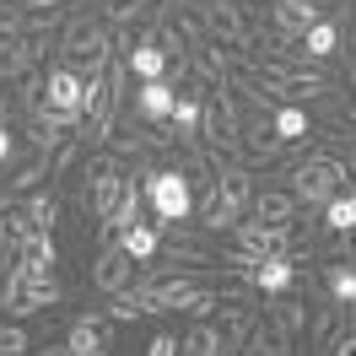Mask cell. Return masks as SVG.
Masks as SVG:
<instances>
[{"mask_svg": "<svg viewBox=\"0 0 356 356\" xmlns=\"http://www.w3.org/2000/svg\"><path fill=\"white\" fill-rule=\"evenodd\" d=\"M135 178H140V195H146V211H156V227H173L195 216V184L184 168H152L135 156Z\"/></svg>", "mask_w": 356, "mask_h": 356, "instance_id": "1", "label": "cell"}, {"mask_svg": "<svg viewBox=\"0 0 356 356\" xmlns=\"http://www.w3.org/2000/svg\"><path fill=\"white\" fill-rule=\"evenodd\" d=\"M60 60L81 76H103V70L119 60V38H113L108 22H92V17H70L65 38H60Z\"/></svg>", "mask_w": 356, "mask_h": 356, "instance_id": "2", "label": "cell"}, {"mask_svg": "<svg viewBox=\"0 0 356 356\" xmlns=\"http://www.w3.org/2000/svg\"><path fill=\"white\" fill-rule=\"evenodd\" d=\"M124 189H130L124 156H113L108 146L97 156H87V173H81V211H87L97 227H108V216L119 211V200H124Z\"/></svg>", "mask_w": 356, "mask_h": 356, "instance_id": "3", "label": "cell"}, {"mask_svg": "<svg viewBox=\"0 0 356 356\" xmlns=\"http://www.w3.org/2000/svg\"><path fill=\"white\" fill-rule=\"evenodd\" d=\"M346 178H351V168L340 162V156H330V152H308L297 168H291V195H297V205L302 211H324V205L346 189Z\"/></svg>", "mask_w": 356, "mask_h": 356, "instance_id": "4", "label": "cell"}, {"mask_svg": "<svg viewBox=\"0 0 356 356\" xmlns=\"http://www.w3.org/2000/svg\"><path fill=\"white\" fill-rule=\"evenodd\" d=\"M92 286L103 291V297H113V291H124V286H135V259H130V254H124L119 243H113V238H103V248H97Z\"/></svg>", "mask_w": 356, "mask_h": 356, "instance_id": "5", "label": "cell"}, {"mask_svg": "<svg viewBox=\"0 0 356 356\" xmlns=\"http://www.w3.org/2000/svg\"><path fill=\"white\" fill-rule=\"evenodd\" d=\"M232 248H243L248 259H270L291 248V227H270V222H238L232 227Z\"/></svg>", "mask_w": 356, "mask_h": 356, "instance_id": "6", "label": "cell"}, {"mask_svg": "<svg viewBox=\"0 0 356 356\" xmlns=\"http://www.w3.org/2000/svg\"><path fill=\"white\" fill-rule=\"evenodd\" d=\"M44 92H49V108L54 113H70V119H81V97H87V76L81 70H70L65 60L44 76Z\"/></svg>", "mask_w": 356, "mask_h": 356, "instance_id": "7", "label": "cell"}, {"mask_svg": "<svg viewBox=\"0 0 356 356\" xmlns=\"http://www.w3.org/2000/svg\"><path fill=\"white\" fill-rule=\"evenodd\" d=\"M195 222H200L205 232H232V227L243 222V205L232 200V195H227L222 184H211V189H205L200 200H195Z\"/></svg>", "mask_w": 356, "mask_h": 356, "instance_id": "8", "label": "cell"}, {"mask_svg": "<svg viewBox=\"0 0 356 356\" xmlns=\"http://www.w3.org/2000/svg\"><path fill=\"white\" fill-rule=\"evenodd\" d=\"M124 65H130V76H140V81H168V54L156 44V27H146V33L124 49Z\"/></svg>", "mask_w": 356, "mask_h": 356, "instance_id": "9", "label": "cell"}, {"mask_svg": "<svg viewBox=\"0 0 356 356\" xmlns=\"http://www.w3.org/2000/svg\"><path fill=\"white\" fill-rule=\"evenodd\" d=\"M297 259L291 254H270V259H259V265L248 270V286L259 291V297H275V291H291L297 286Z\"/></svg>", "mask_w": 356, "mask_h": 356, "instance_id": "10", "label": "cell"}, {"mask_svg": "<svg viewBox=\"0 0 356 356\" xmlns=\"http://www.w3.org/2000/svg\"><path fill=\"white\" fill-rule=\"evenodd\" d=\"M254 318H259V302H238V297H227V302H222V324H216V330H222L227 356H243Z\"/></svg>", "mask_w": 356, "mask_h": 356, "instance_id": "11", "label": "cell"}, {"mask_svg": "<svg viewBox=\"0 0 356 356\" xmlns=\"http://www.w3.org/2000/svg\"><path fill=\"white\" fill-rule=\"evenodd\" d=\"M200 103H205V81H200V87H184V92H178L173 119H168L184 152H195V146H200Z\"/></svg>", "mask_w": 356, "mask_h": 356, "instance_id": "12", "label": "cell"}, {"mask_svg": "<svg viewBox=\"0 0 356 356\" xmlns=\"http://www.w3.org/2000/svg\"><path fill=\"white\" fill-rule=\"evenodd\" d=\"M318 17H324V11H318L313 0H270V22H275V33H281L286 44H297Z\"/></svg>", "mask_w": 356, "mask_h": 356, "instance_id": "13", "label": "cell"}, {"mask_svg": "<svg viewBox=\"0 0 356 356\" xmlns=\"http://www.w3.org/2000/svg\"><path fill=\"white\" fill-rule=\"evenodd\" d=\"M17 259H22V275H27V281L54 275V265H60V243H54V232H33V238L17 248Z\"/></svg>", "mask_w": 356, "mask_h": 356, "instance_id": "14", "label": "cell"}, {"mask_svg": "<svg viewBox=\"0 0 356 356\" xmlns=\"http://www.w3.org/2000/svg\"><path fill=\"white\" fill-rule=\"evenodd\" d=\"M291 346H297V340H291V334L281 330V324H275V318H270L265 308H259L254 330H248V346H243V356H291Z\"/></svg>", "mask_w": 356, "mask_h": 356, "instance_id": "15", "label": "cell"}, {"mask_svg": "<svg viewBox=\"0 0 356 356\" xmlns=\"http://www.w3.org/2000/svg\"><path fill=\"white\" fill-rule=\"evenodd\" d=\"M173 103H178L173 81H140V92H135V113H140L146 124H168V119H173Z\"/></svg>", "mask_w": 356, "mask_h": 356, "instance_id": "16", "label": "cell"}, {"mask_svg": "<svg viewBox=\"0 0 356 356\" xmlns=\"http://www.w3.org/2000/svg\"><path fill=\"white\" fill-rule=\"evenodd\" d=\"M248 211H254V222H270V227H291L297 216H302V205H297L291 189H259Z\"/></svg>", "mask_w": 356, "mask_h": 356, "instance_id": "17", "label": "cell"}, {"mask_svg": "<svg viewBox=\"0 0 356 356\" xmlns=\"http://www.w3.org/2000/svg\"><path fill=\"white\" fill-rule=\"evenodd\" d=\"M270 130H275V140L281 146H302L313 135V119L302 103H275V113H270Z\"/></svg>", "mask_w": 356, "mask_h": 356, "instance_id": "18", "label": "cell"}, {"mask_svg": "<svg viewBox=\"0 0 356 356\" xmlns=\"http://www.w3.org/2000/svg\"><path fill=\"white\" fill-rule=\"evenodd\" d=\"M113 243L124 248L135 265H152L156 248H162V232H156V222H140V227H124V232H113Z\"/></svg>", "mask_w": 356, "mask_h": 356, "instance_id": "19", "label": "cell"}, {"mask_svg": "<svg viewBox=\"0 0 356 356\" xmlns=\"http://www.w3.org/2000/svg\"><path fill=\"white\" fill-rule=\"evenodd\" d=\"M340 38H346V33H340V22H330V17H318V22H313L308 33L297 38V44H302V54H308L313 65H318V60H330L334 49H340Z\"/></svg>", "mask_w": 356, "mask_h": 356, "instance_id": "20", "label": "cell"}, {"mask_svg": "<svg viewBox=\"0 0 356 356\" xmlns=\"http://www.w3.org/2000/svg\"><path fill=\"white\" fill-rule=\"evenodd\" d=\"M103 313H108V324H130V318H146V313H152V297L140 286H124L103 302Z\"/></svg>", "mask_w": 356, "mask_h": 356, "instance_id": "21", "label": "cell"}, {"mask_svg": "<svg viewBox=\"0 0 356 356\" xmlns=\"http://www.w3.org/2000/svg\"><path fill=\"white\" fill-rule=\"evenodd\" d=\"M324 291H330L340 308H356V265L351 259H330L324 265Z\"/></svg>", "mask_w": 356, "mask_h": 356, "instance_id": "22", "label": "cell"}, {"mask_svg": "<svg viewBox=\"0 0 356 356\" xmlns=\"http://www.w3.org/2000/svg\"><path fill=\"white\" fill-rule=\"evenodd\" d=\"M178 356H227V346H222V330L200 318L195 330H189L184 340H178Z\"/></svg>", "mask_w": 356, "mask_h": 356, "instance_id": "23", "label": "cell"}, {"mask_svg": "<svg viewBox=\"0 0 356 356\" xmlns=\"http://www.w3.org/2000/svg\"><path fill=\"white\" fill-rule=\"evenodd\" d=\"M324 232H356V189H340L324 205Z\"/></svg>", "mask_w": 356, "mask_h": 356, "instance_id": "24", "label": "cell"}, {"mask_svg": "<svg viewBox=\"0 0 356 356\" xmlns=\"http://www.w3.org/2000/svg\"><path fill=\"white\" fill-rule=\"evenodd\" d=\"M27 216H33L38 232H54V227H60V195H54V189H33V195H27Z\"/></svg>", "mask_w": 356, "mask_h": 356, "instance_id": "25", "label": "cell"}, {"mask_svg": "<svg viewBox=\"0 0 356 356\" xmlns=\"http://www.w3.org/2000/svg\"><path fill=\"white\" fill-rule=\"evenodd\" d=\"M11 97H17V108H27V113H38V108H49V92H44V76H22V81H11Z\"/></svg>", "mask_w": 356, "mask_h": 356, "instance_id": "26", "label": "cell"}, {"mask_svg": "<svg viewBox=\"0 0 356 356\" xmlns=\"http://www.w3.org/2000/svg\"><path fill=\"white\" fill-rule=\"evenodd\" d=\"M33 351V334L22 330V318H6L0 324V356H27Z\"/></svg>", "mask_w": 356, "mask_h": 356, "instance_id": "27", "label": "cell"}, {"mask_svg": "<svg viewBox=\"0 0 356 356\" xmlns=\"http://www.w3.org/2000/svg\"><path fill=\"white\" fill-rule=\"evenodd\" d=\"M81 152H87V140H81V135H70L65 146H60V152L49 156V178H65L70 168H76V162H81Z\"/></svg>", "mask_w": 356, "mask_h": 356, "instance_id": "28", "label": "cell"}, {"mask_svg": "<svg viewBox=\"0 0 356 356\" xmlns=\"http://www.w3.org/2000/svg\"><path fill=\"white\" fill-rule=\"evenodd\" d=\"M334 356H356V318L340 324V334H334Z\"/></svg>", "mask_w": 356, "mask_h": 356, "instance_id": "29", "label": "cell"}, {"mask_svg": "<svg viewBox=\"0 0 356 356\" xmlns=\"http://www.w3.org/2000/svg\"><path fill=\"white\" fill-rule=\"evenodd\" d=\"M146 356H178V340H173V334H152Z\"/></svg>", "mask_w": 356, "mask_h": 356, "instance_id": "30", "label": "cell"}, {"mask_svg": "<svg viewBox=\"0 0 356 356\" xmlns=\"http://www.w3.org/2000/svg\"><path fill=\"white\" fill-rule=\"evenodd\" d=\"M11 152H17V140H11V124H0V168L11 162Z\"/></svg>", "mask_w": 356, "mask_h": 356, "instance_id": "31", "label": "cell"}, {"mask_svg": "<svg viewBox=\"0 0 356 356\" xmlns=\"http://www.w3.org/2000/svg\"><path fill=\"white\" fill-rule=\"evenodd\" d=\"M33 356H76V351H70L65 340H49V346H38V351H33Z\"/></svg>", "mask_w": 356, "mask_h": 356, "instance_id": "32", "label": "cell"}, {"mask_svg": "<svg viewBox=\"0 0 356 356\" xmlns=\"http://www.w3.org/2000/svg\"><path fill=\"white\" fill-rule=\"evenodd\" d=\"M346 81H351V87H356V54H351V65H346Z\"/></svg>", "mask_w": 356, "mask_h": 356, "instance_id": "33", "label": "cell"}, {"mask_svg": "<svg viewBox=\"0 0 356 356\" xmlns=\"http://www.w3.org/2000/svg\"><path fill=\"white\" fill-rule=\"evenodd\" d=\"M346 168H351V173H356V146H351V156H346Z\"/></svg>", "mask_w": 356, "mask_h": 356, "instance_id": "34", "label": "cell"}, {"mask_svg": "<svg viewBox=\"0 0 356 356\" xmlns=\"http://www.w3.org/2000/svg\"><path fill=\"white\" fill-rule=\"evenodd\" d=\"M92 356H108V351H92Z\"/></svg>", "mask_w": 356, "mask_h": 356, "instance_id": "35", "label": "cell"}]
</instances>
